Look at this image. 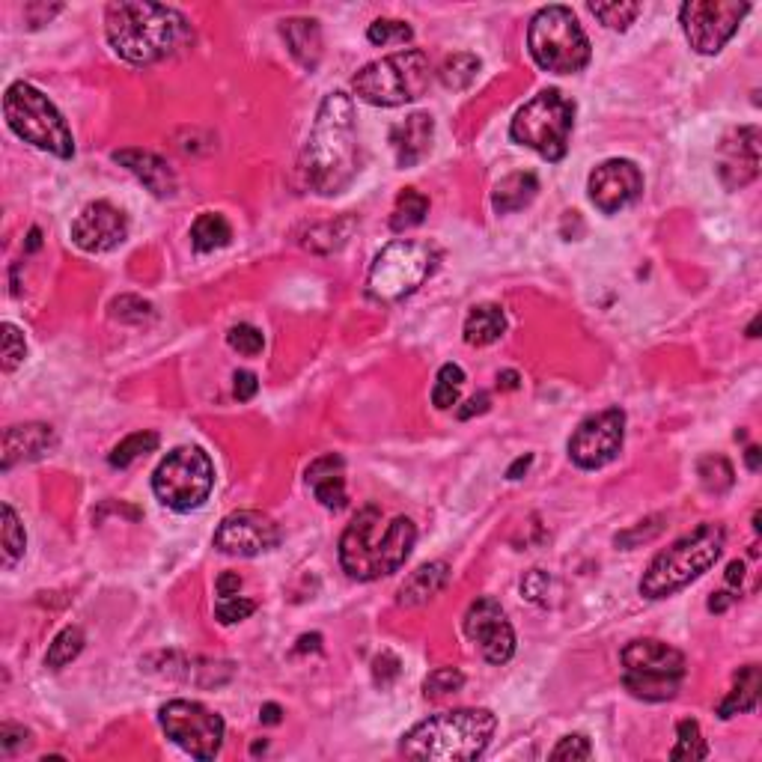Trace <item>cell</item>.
<instances>
[{
  "label": "cell",
  "mask_w": 762,
  "mask_h": 762,
  "mask_svg": "<svg viewBox=\"0 0 762 762\" xmlns=\"http://www.w3.org/2000/svg\"><path fill=\"white\" fill-rule=\"evenodd\" d=\"M298 170L304 176V185L322 197L340 194L358 176L355 105L346 93H331L319 105Z\"/></svg>",
  "instance_id": "6da1fadb"
},
{
  "label": "cell",
  "mask_w": 762,
  "mask_h": 762,
  "mask_svg": "<svg viewBox=\"0 0 762 762\" xmlns=\"http://www.w3.org/2000/svg\"><path fill=\"white\" fill-rule=\"evenodd\" d=\"M105 33L111 48L134 66H149L179 54L191 39L188 18L161 3H111L105 9Z\"/></svg>",
  "instance_id": "7a4b0ae2"
},
{
  "label": "cell",
  "mask_w": 762,
  "mask_h": 762,
  "mask_svg": "<svg viewBox=\"0 0 762 762\" xmlns=\"http://www.w3.org/2000/svg\"><path fill=\"white\" fill-rule=\"evenodd\" d=\"M379 524V507L361 509L340 539V563H343L346 575L355 581H376L384 575H393L396 569L405 566V560L417 542V527L405 515H396L387 524V530L376 536Z\"/></svg>",
  "instance_id": "3957f363"
},
{
  "label": "cell",
  "mask_w": 762,
  "mask_h": 762,
  "mask_svg": "<svg viewBox=\"0 0 762 762\" xmlns=\"http://www.w3.org/2000/svg\"><path fill=\"white\" fill-rule=\"evenodd\" d=\"M498 718L489 709H453L432 715L402 736L399 751L411 760L471 762L480 760L495 736Z\"/></svg>",
  "instance_id": "277c9868"
},
{
  "label": "cell",
  "mask_w": 762,
  "mask_h": 762,
  "mask_svg": "<svg viewBox=\"0 0 762 762\" xmlns=\"http://www.w3.org/2000/svg\"><path fill=\"white\" fill-rule=\"evenodd\" d=\"M727 533L721 524L706 521L676 539L667 551H661L649 569L640 578V596L646 599H667L679 590H685L691 581H697L703 572H709L721 551H724Z\"/></svg>",
  "instance_id": "5b68a950"
},
{
  "label": "cell",
  "mask_w": 762,
  "mask_h": 762,
  "mask_svg": "<svg viewBox=\"0 0 762 762\" xmlns=\"http://www.w3.org/2000/svg\"><path fill=\"white\" fill-rule=\"evenodd\" d=\"M432 81V63L420 48L396 51L390 57H381L376 63H367L355 78L352 90L358 99L376 108H399L408 102H417Z\"/></svg>",
  "instance_id": "8992f818"
},
{
  "label": "cell",
  "mask_w": 762,
  "mask_h": 762,
  "mask_svg": "<svg viewBox=\"0 0 762 762\" xmlns=\"http://www.w3.org/2000/svg\"><path fill=\"white\" fill-rule=\"evenodd\" d=\"M527 48L539 69L575 75L590 63V39L569 6H545L530 18Z\"/></svg>",
  "instance_id": "52a82bcc"
},
{
  "label": "cell",
  "mask_w": 762,
  "mask_h": 762,
  "mask_svg": "<svg viewBox=\"0 0 762 762\" xmlns=\"http://www.w3.org/2000/svg\"><path fill=\"white\" fill-rule=\"evenodd\" d=\"M3 117L24 143L36 146L42 152H51L57 158H72L75 155V137L66 126L63 114L33 84L15 81V84L6 87Z\"/></svg>",
  "instance_id": "ba28073f"
},
{
  "label": "cell",
  "mask_w": 762,
  "mask_h": 762,
  "mask_svg": "<svg viewBox=\"0 0 762 762\" xmlns=\"http://www.w3.org/2000/svg\"><path fill=\"white\" fill-rule=\"evenodd\" d=\"M685 670V655L664 640L643 637L623 649V685L637 700H673L682 688Z\"/></svg>",
  "instance_id": "9c48e42d"
},
{
  "label": "cell",
  "mask_w": 762,
  "mask_h": 762,
  "mask_svg": "<svg viewBox=\"0 0 762 762\" xmlns=\"http://www.w3.org/2000/svg\"><path fill=\"white\" fill-rule=\"evenodd\" d=\"M575 126V102H569L560 90L536 93L518 114L512 117L509 137L545 161H563L569 152V137Z\"/></svg>",
  "instance_id": "30bf717a"
},
{
  "label": "cell",
  "mask_w": 762,
  "mask_h": 762,
  "mask_svg": "<svg viewBox=\"0 0 762 762\" xmlns=\"http://www.w3.org/2000/svg\"><path fill=\"white\" fill-rule=\"evenodd\" d=\"M438 256H441L438 248L429 242H414V239L390 242L373 259V268L367 277L370 298H376L381 304H396L414 295L432 277Z\"/></svg>",
  "instance_id": "8fae6325"
},
{
  "label": "cell",
  "mask_w": 762,
  "mask_h": 762,
  "mask_svg": "<svg viewBox=\"0 0 762 762\" xmlns=\"http://www.w3.org/2000/svg\"><path fill=\"white\" fill-rule=\"evenodd\" d=\"M215 486V465L200 447L170 450L152 474V492L164 507L191 512L203 507Z\"/></svg>",
  "instance_id": "7c38bea8"
},
{
  "label": "cell",
  "mask_w": 762,
  "mask_h": 762,
  "mask_svg": "<svg viewBox=\"0 0 762 762\" xmlns=\"http://www.w3.org/2000/svg\"><path fill=\"white\" fill-rule=\"evenodd\" d=\"M158 724L173 745L194 760H215L224 745V718L194 700H170L158 712Z\"/></svg>",
  "instance_id": "4fadbf2b"
},
{
  "label": "cell",
  "mask_w": 762,
  "mask_h": 762,
  "mask_svg": "<svg viewBox=\"0 0 762 762\" xmlns=\"http://www.w3.org/2000/svg\"><path fill=\"white\" fill-rule=\"evenodd\" d=\"M748 12L751 6L736 0H688L679 9V21L697 54H718L736 36Z\"/></svg>",
  "instance_id": "5bb4252c"
},
{
  "label": "cell",
  "mask_w": 762,
  "mask_h": 762,
  "mask_svg": "<svg viewBox=\"0 0 762 762\" xmlns=\"http://www.w3.org/2000/svg\"><path fill=\"white\" fill-rule=\"evenodd\" d=\"M623 438H626L623 408H605L578 423L575 435L569 438V459L584 471H599L620 456Z\"/></svg>",
  "instance_id": "9a60e30c"
},
{
  "label": "cell",
  "mask_w": 762,
  "mask_h": 762,
  "mask_svg": "<svg viewBox=\"0 0 762 762\" xmlns=\"http://www.w3.org/2000/svg\"><path fill=\"white\" fill-rule=\"evenodd\" d=\"M280 545V527L259 509L230 512L215 530V548L230 557H256Z\"/></svg>",
  "instance_id": "2e32d148"
},
{
  "label": "cell",
  "mask_w": 762,
  "mask_h": 762,
  "mask_svg": "<svg viewBox=\"0 0 762 762\" xmlns=\"http://www.w3.org/2000/svg\"><path fill=\"white\" fill-rule=\"evenodd\" d=\"M465 635L471 637L489 664H507L515 652V632L498 599L483 596L465 614Z\"/></svg>",
  "instance_id": "e0dca14e"
},
{
  "label": "cell",
  "mask_w": 762,
  "mask_h": 762,
  "mask_svg": "<svg viewBox=\"0 0 762 762\" xmlns=\"http://www.w3.org/2000/svg\"><path fill=\"white\" fill-rule=\"evenodd\" d=\"M587 191H590V200L599 212L617 215L620 209L632 206L643 194V173L629 158H608L590 173Z\"/></svg>",
  "instance_id": "ac0fdd59"
},
{
  "label": "cell",
  "mask_w": 762,
  "mask_h": 762,
  "mask_svg": "<svg viewBox=\"0 0 762 762\" xmlns=\"http://www.w3.org/2000/svg\"><path fill=\"white\" fill-rule=\"evenodd\" d=\"M128 236L126 215L108 200H96L72 221V242L87 254H108L120 248Z\"/></svg>",
  "instance_id": "d6986e66"
},
{
  "label": "cell",
  "mask_w": 762,
  "mask_h": 762,
  "mask_svg": "<svg viewBox=\"0 0 762 762\" xmlns=\"http://www.w3.org/2000/svg\"><path fill=\"white\" fill-rule=\"evenodd\" d=\"M718 176L727 191H739L760 176V128L742 126L730 131L718 149Z\"/></svg>",
  "instance_id": "ffe728a7"
},
{
  "label": "cell",
  "mask_w": 762,
  "mask_h": 762,
  "mask_svg": "<svg viewBox=\"0 0 762 762\" xmlns=\"http://www.w3.org/2000/svg\"><path fill=\"white\" fill-rule=\"evenodd\" d=\"M57 438L54 429L45 423H21V426H9L3 432V450H0V468L12 471L21 462H36L42 456H48L54 450Z\"/></svg>",
  "instance_id": "44dd1931"
},
{
  "label": "cell",
  "mask_w": 762,
  "mask_h": 762,
  "mask_svg": "<svg viewBox=\"0 0 762 762\" xmlns=\"http://www.w3.org/2000/svg\"><path fill=\"white\" fill-rule=\"evenodd\" d=\"M114 161L120 167H126L131 176H137L155 197H161V200L176 197V188H179L176 173L161 155L143 152V149H120V152H114Z\"/></svg>",
  "instance_id": "7402d4cb"
},
{
  "label": "cell",
  "mask_w": 762,
  "mask_h": 762,
  "mask_svg": "<svg viewBox=\"0 0 762 762\" xmlns=\"http://www.w3.org/2000/svg\"><path fill=\"white\" fill-rule=\"evenodd\" d=\"M432 140H435V123H432L429 114L405 117L399 126H393V131H390V146L396 152V164L399 167L420 164L432 152Z\"/></svg>",
  "instance_id": "603a6c76"
},
{
  "label": "cell",
  "mask_w": 762,
  "mask_h": 762,
  "mask_svg": "<svg viewBox=\"0 0 762 762\" xmlns=\"http://www.w3.org/2000/svg\"><path fill=\"white\" fill-rule=\"evenodd\" d=\"M346 462L343 456L337 453H328V456H319L307 465V486L310 492L316 495V501L325 509H343L346 507Z\"/></svg>",
  "instance_id": "cb8c5ba5"
},
{
  "label": "cell",
  "mask_w": 762,
  "mask_h": 762,
  "mask_svg": "<svg viewBox=\"0 0 762 762\" xmlns=\"http://www.w3.org/2000/svg\"><path fill=\"white\" fill-rule=\"evenodd\" d=\"M280 36L295 57V63L313 72L322 60V27L316 18H286L280 24Z\"/></svg>",
  "instance_id": "d4e9b609"
},
{
  "label": "cell",
  "mask_w": 762,
  "mask_h": 762,
  "mask_svg": "<svg viewBox=\"0 0 762 762\" xmlns=\"http://www.w3.org/2000/svg\"><path fill=\"white\" fill-rule=\"evenodd\" d=\"M450 581V563L444 560H432V563H423L420 569H414L405 584L399 587V596L396 602L402 608H417V605H426L429 599H435Z\"/></svg>",
  "instance_id": "484cf974"
},
{
  "label": "cell",
  "mask_w": 762,
  "mask_h": 762,
  "mask_svg": "<svg viewBox=\"0 0 762 762\" xmlns=\"http://www.w3.org/2000/svg\"><path fill=\"white\" fill-rule=\"evenodd\" d=\"M539 194V179L533 173H509L504 176L495 191H492V209L498 215H512V212H521L527 209Z\"/></svg>",
  "instance_id": "4316f807"
},
{
  "label": "cell",
  "mask_w": 762,
  "mask_h": 762,
  "mask_svg": "<svg viewBox=\"0 0 762 762\" xmlns=\"http://www.w3.org/2000/svg\"><path fill=\"white\" fill-rule=\"evenodd\" d=\"M760 664H745L736 679H733V691L721 700L718 706V718H733V715H742V712H754L757 709V700H760Z\"/></svg>",
  "instance_id": "83f0119b"
},
{
  "label": "cell",
  "mask_w": 762,
  "mask_h": 762,
  "mask_svg": "<svg viewBox=\"0 0 762 762\" xmlns=\"http://www.w3.org/2000/svg\"><path fill=\"white\" fill-rule=\"evenodd\" d=\"M507 316L498 304H480L465 319V343L468 346H492L504 337Z\"/></svg>",
  "instance_id": "f1b7e54d"
},
{
  "label": "cell",
  "mask_w": 762,
  "mask_h": 762,
  "mask_svg": "<svg viewBox=\"0 0 762 762\" xmlns=\"http://www.w3.org/2000/svg\"><path fill=\"white\" fill-rule=\"evenodd\" d=\"M233 242V227L221 212H203L197 215V221L191 224V245L200 254H212L221 251Z\"/></svg>",
  "instance_id": "f546056e"
},
{
  "label": "cell",
  "mask_w": 762,
  "mask_h": 762,
  "mask_svg": "<svg viewBox=\"0 0 762 762\" xmlns=\"http://www.w3.org/2000/svg\"><path fill=\"white\" fill-rule=\"evenodd\" d=\"M429 215V200L414 191V188H405L399 197H396V206L390 212V230L393 233H405L411 227H420Z\"/></svg>",
  "instance_id": "4dcf8cb0"
},
{
  "label": "cell",
  "mask_w": 762,
  "mask_h": 762,
  "mask_svg": "<svg viewBox=\"0 0 762 762\" xmlns=\"http://www.w3.org/2000/svg\"><path fill=\"white\" fill-rule=\"evenodd\" d=\"M0 551H3V566L12 569L21 557H24V548H27V533H24V524L18 521L15 509L9 504L0 507Z\"/></svg>",
  "instance_id": "1f68e13d"
},
{
  "label": "cell",
  "mask_w": 762,
  "mask_h": 762,
  "mask_svg": "<svg viewBox=\"0 0 762 762\" xmlns=\"http://www.w3.org/2000/svg\"><path fill=\"white\" fill-rule=\"evenodd\" d=\"M480 69H483V63L477 54H453L441 63L438 78L447 90H468L477 81Z\"/></svg>",
  "instance_id": "d6a6232c"
},
{
  "label": "cell",
  "mask_w": 762,
  "mask_h": 762,
  "mask_svg": "<svg viewBox=\"0 0 762 762\" xmlns=\"http://www.w3.org/2000/svg\"><path fill=\"white\" fill-rule=\"evenodd\" d=\"M697 477L709 495H724L736 483V471H733L730 459H724V456H703L697 462Z\"/></svg>",
  "instance_id": "836d02e7"
},
{
  "label": "cell",
  "mask_w": 762,
  "mask_h": 762,
  "mask_svg": "<svg viewBox=\"0 0 762 762\" xmlns=\"http://www.w3.org/2000/svg\"><path fill=\"white\" fill-rule=\"evenodd\" d=\"M84 643H87V637H84V632H81L78 626H66L60 635L51 640V646H48V652H45V667L63 670L66 664H72V661L81 655Z\"/></svg>",
  "instance_id": "e575fe53"
},
{
  "label": "cell",
  "mask_w": 762,
  "mask_h": 762,
  "mask_svg": "<svg viewBox=\"0 0 762 762\" xmlns=\"http://www.w3.org/2000/svg\"><path fill=\"white\" fill-rule=\"evenodd\" d=\"M709 757V748H706V739L700 733V724L694 718H685L679 721L676 727V745L670 751V760H706Z\"/></svg>",
  "instance_id": "d590c367"
},
{
  "label": "cell",
  "mask_w": 762,
  "mask_h": 762,
  "mask_svg": "<svg viewBox=\"0 0 762 762\" xmlns=\"http://www.w3.org/2000/svg\"><path fill=\"white\" fill-rule=\"evenodd\" d=\"M158 444H161L158 432H131L111 450L108 462H111V468H128L134 459H140L146 453H155Z\"/></svg>",
  "instance_id": "8d00e7d4"
},
{
  "label": "cell",
  "mask_w": 762,
  "mask_h": 762,
  "mask_svg": "<svg viewBox=\"0 0 762 762\" xmlns=\"http://www.w3.org/2000/svg\"><path fill=\"white\" fill-rule=\"evenodd\" d=\"M462 384H465V370L459 364H444L435 376V387H432V405L438 411H447L459 402V393H462Z\"/></svg>",
  "instance_id": "74e56055"
},
{
  "label": "cell",
  "mask_w": 762,
  "mask_h": 762,
  "mask_svg": "<svg viewBox=\"0 0 762 762\" xmlns=\"http://www.w3.org/2000/svg\"><path fill=\"white\" fill-rule=\"evenodd\" d=\"M590 12L611 30H629L640 15V3L635 0H608V3H590Z\"/></svg>",
  "instance_id": "f35d334b"
},
{
  "label": "cell",
  "mask_w": 762,
  "mask_h": 762,
  "mask_svg": "<svg viewBox=\"0 0 762 762\" xmlns=\"http://www.w3.org/2000/svg\"><path fill=\"white\" fill-rule=\"evenodd\" d=\"M3 346H0V364H3V373H15L24 358H27V340L21 334V328H15L12 322H3Z\"/></svg>",
  "instance_id": "ab89813d"
},
{
  "label": "cell",
  "mask_w": 762,
  "mask_h": 762,
  "mask_svg": "<svg viewBox=\"0 0 762 762\" xmlns=\"http://www.w3.org/2000/svg\"><path fill=\"white\" fill-rule=\"evenodd\" d=\"M111 316L126 325H143V322L155 319V307L140 295H120L111 301Z\"/></svg>",
  "instance_id": "60d3db41"
},
{
  "label": "cell",
  "mask_w": 762,
  "mask_h": 762,
  "mask_svg": "<svg viewBox=\"0 0 762 762\" xmlns=\"http://www.w3.org/2000/svg\"><path fill=\"white\" fill-rule=\"evenodd\" d=\"M411 36H414V30L396 18H376L367 27V39L373 45H405V42H411Z\"/></svg>",
  "instance_id": "b9f144b4"
},
{
  "label": "cell",
  "mask_w": 762,
  "mask_h": 762,
  "mask_svg": "<svg viewBox=\"0 0 762 762\" xmlns=\"http://www.w3.org/2000/svg\"><path fill=\"white\" fill-rule=\"evenodd\" d=\"M465 685V676L456 670V667H438L429 673V679L423 682V694L429 700H441L447 694H456L459 688Z\"/></svg>",
  "instance_id": "7bdbcfd3"
},
{
  "label": "cell",
  "mask_w": 762,
  "mask_h": 762,
  "mask_svg": "<svg viewBox=\"0 0 762 762\" xmlns=\"http://www.w3.org/2000/svg\"><path fill=\"white\" fill-rule=\"evenodd\" d=\"M227 343H230V349H236L239 355H248V358H254V355H259V352L265 349L262 331L254 328V325H248V322L233 325L230 334H227Z\"/></svg>",
  "instance_id": "ee69618b"
},
{
  "label": "cell",
  "mask_w": 762,
  "mask_h": 762,
  "mask_svg": "<svg viewBox=\"0 0 762 762\" xmlns=\"http://www.w3.org/2000/svg\"><path fill=\"white\" fill-rule=\"evenodd\" d=\"M551 760H593V745H590V739L581 736V733L563 736V739L557 742V748L551 751Z\"/></svg>",
  "instance_id": "f6af8a7d"
},
{
  "label": "cell",
  "mask_w": 762,
  "mask_h": 762,
  "mask_svg": "<svg viewBox=\"0 0 762 762\" xmlns=\"http://www.w3.org/2000/svg\"><path fill=\"white\" fill-rule=\"evenodd\" d=\"M664 518L661 515H652V518H646V521H640L637 527H632V530H623V533H617V545L620 548H637L640 542H649V539H655L658 533H661V524Z\"/></svg>",
  "instance_id": "bcb514c9"
},
{
  "label": "cell",
  "mask_w": 762,
  "mask_h": 762,
  "mask_svg": "<svg viewBox=\"0 0 762 762\" xmlns=\"http://www.w3.org/2000/svg\"><path fill=\"white\" fill-rule=\"evenodd\" d=\"M256 611V602L251 599H224L221 605H218V611H215V617H218V623L221 626H236V623H242V620H248L251 614Z\"/></svg>",
  "instance_id": "7dc6e473"
},
{
  "label": "cell",
  "mask_w": 762,
  "mask_h": 762,
  "mask_svg": "<svg viewBox=\"0 0 762 762\" xmlns=\"http://www.w3.org/2000/svg\"><path fill=\"white\" fill-rule=\"evenodd\" d=\"M399 673H402V661L390 649H384L381 655H376V661H373V682L379 688H390L399 679Z\"/></svg>",
  "instance_id": "c3c4849f"
},
{
  "label": "cell",
  "mask_w": 762,
  "mask_h": 762,
  "mask_svg": "<svg viewBox=\"0 0 762 762\" xmlns=\"http://www.w3.org/2000/svg\"><path fill=\"white\" fill-rule=\"evenodd\" d=\"M548 587H551V578H548V572H542V569H530L524 578H521V596H527L530 602H545V596H548Z\"/></svg>",
  "instance_id": "681fc988"
},
{
  "label": "cell",
  "mask_w": 762,
  "mask_h": 762,
  "mask_svg": "<svg viewBox=\"0 0 762 762\" xmlns=\"http://www.w3.org/2000/svg\"><path fill=\"white\" fill-rule=\"evenodd\" d=\"M27 745H30V730H24L18 724H3L0 727V748H3V754H15V751H21Z\"/></svg>",
  "instance_id": "f907efd6"
},
{
  "label": "cell",
  "mask_w": 762,
  "mask_h": 762,
  "mask_svg": "<svg viewBox=\"0 0 762 762\" xmlns=\"http://www.w3.org/2000/svg\"><path fill=\"white\" fill-rule=\"evenodd\" d=\"M492 408V396L489 393H477L471 396L462 408H459V420H471L474 414H486Z\"/></svg>",
  "instance_id": "816d5d0a"
},
{
  "label": "cell",
  "mask_w": 762,
  "mask_h": 762,
  "mask_svg": "<svg viewBox=\"0 0 762 762\" xmlns=\"http://www.w3.org/2000/svg\"><path fill=\"white\" fill-rule=\"evenodd\" d=\"M256 390H259V381L251 370H242V373H236V399L239 402H248V399H254Z\"/></svg>",
  "instance_id": "f5cc1de1"
},
{
  "label": "cell",
  "mask_w": 762,
  "mask_h": 762,
  "mask_svg": "<svg viewBox=\"0 0 762 762\" xmlns=\"http://www.w3.org/2000/svg\"><path fill=\"white\" fill-rule=\"evenodd\" d=\"M218 596L221 599H233V596H239V590H242V578L236 575V572H224L221 578H218Z\"/></svg>",
  "instance_id": "db71d44e"
},
{
  "label": "cell",
  "mask_w": 762,
  "mask_h": 762,
  "mask_svg": "<svg viewBox=\"0 0 762 762\" xmlns=\"http://www.w3.org/2000/svg\"><path fill=\"white\" fill-rule=\"evenodd\" d=\"M745 581V563L742 560H733L730 566H727V584L730 587H739Z\"/></svg>",
  "instance_id": "11a10c76"
},
{
  "label": "cell",
  "mask_w": 762,
  "mask_h": 762,
  "mask_svg": "<svg viewBox=\"0 0 762 762\" xmlns=\"http://www.w3.org/2000/svg\"><path fill=\"white\" fill-rule=\"evenodd\" d=\"M280 715H283V709L277 703H265L262 712H259V721L262 724H280Z\"/></svg>",
  "instance_id": "9f6ffc18"
},
{
  "label": "cell",
  "mask_w": 762,
  "mask_h": 762,
  "mask_svg": "<svg viewBox=\"0 0 762 762\" xmlns=\"http://www.w3.org/2000/svg\"><path fill=\"white\" fill-rule=\"evenodd\" d=\"M533 465V456H521V459H515L512 462V468L507 471L509 480H521V474H527V468Z\"/></svg>",
  "instance_id": "6f0895ef"
},
{
  "label": "cell",
  "mask_w": 762,
  "mask_h": 762,
  "mask_svg": "<svg viewBox=\"0 0 762 762\" xmlns=\"http://www.w3.org/2000/svg\"><path fill=\"white\" fill-rule=\"evenodd\" d=\"M733 599H736V596H730V593H715V596L709 599V611L721 614V611H727V608L733 605Z\"/></svg>",
  "instance_id": "680465c9"
},
{
  "label": "cell",
  "mask_w": 762,
  "mask_h": 762,
  "mask_svg": "<svg viewBox=\"0 0 762 762\" xmlns=\"http://www.w3.org/2000/svg\"><path fill=\"white\" fill-rule=\"evenodd\" d=\"M745 465H748V471H760L762 468V450L760 447H748V453H745Z\"/></svg>",
  "instance_id": "91938a15"
},
{
  "label": "cell",
  "mask_w": 762,
  "mask_h": 762,
  "mask_svg": "<svg viewBox=\"0 0 762 762\" xmlns=\"http://www.w3.org/2000/svg\"><path fill=\"white\" fill-rule=\"evenodd\" d=\"M518 373L515 370H504V373H498V387L501 390H515L518 387Z\"/></svg>",
  "instance_id": "94428289"
},
{
  "label": "cell",
  "mask_w": 762,
  "mask_h": 762,
  "mask_svg": "<svg viewBox=\"0 0 762 762\" xmlns=\"http://www.w3.org/2000/svg\"><path fill=\"white\" fill-rule=\"evenodd\" d=\"M304 649H322V637L319 635H304L298 640L295 652H304Z\"/></svg>",
  "instance_id": "6125c7cd"
},
{
  "label": "cell",
  "mask_w": 762,
  "mask_h": 762,
  "mask_svg": "<svg viewBox=\"0 0 762 762\" xmlns=\"http://www.w3.org/2000/svg\"><path fill=\"white\" fill-rule=\"evenodd\" d=\"M39 236H42V233L33 227V230H30V236H27V251H39V245H42V242H39Z\"/></svg>",
  "instance_id": "be15d7a7"
},
{
  "label": "cell",
  "mask_w": 762,
  "mask_h": 762,
  "mask_svg": "<svg viewBox=\"0 0 762 762\" xmlns=\"http://www.w3.org/2000/svg\"><path fill=\"white\" fill-rule=\"evenodd\" d=\"M757 331H760V319H754V322H751V328H748V337H760Z\"/></svg>",
  "instance_id": "e7e4bbea"
},
{
  "label": "cell",
  "mask_w": 762,
  "mask_h": 762,
  "mask_svg": "<svg viewBox=\"0 0 762 762\" xmlns=\"http://www.w3.org/2000/svg\"><path fill=\"white\" fill-rule=\"evenodd\" d=\"M265 748H268V745H265V742H256V745H254V748H251V751H254V754H262V751H265Z\"/></svg>",
  "instance_id": "03108f58"
}]
</instances>
